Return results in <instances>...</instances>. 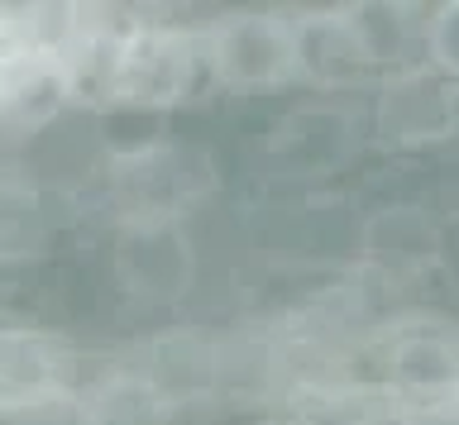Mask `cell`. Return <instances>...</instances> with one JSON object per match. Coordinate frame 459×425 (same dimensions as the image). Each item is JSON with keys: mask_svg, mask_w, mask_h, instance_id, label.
Here are the masks:
<instances>
[{"mask_svg": "<svg viewBox=\"0 0 459 425\" xmlns=\"http://www.w3.org/2000/svg\"><path fill=\"white\" fill-rule=\"evenodd\" d=\"M211 91L206 67V24H163L134 15L115 44L106 72L96 81L91 106L100 110H143V115H168L186 106L192 96Z\"/></svg>", "mask_w": 459, "mask_h": 425, "instance_id": "6da1fadb", "label": "cell"}, {"mask_svg": "<svg viewBox=\"0 0 459 425\" xmlns=\"http://www.w3.org/2000/svg\"><path fill=\"white\" fill-rule=\"evenodd\" d=\"M206 67L215 91L268 96L301 81V34L292 10H230L206 24Z\"/></svg>", "mask_w": 459, "mask_h": 425, "instance_id": "7a4b0ae2", "label": "cell"}, {"mask_svg": "<svg viewBox=\"0 0 459 425\" xmlns=\"http://www.w3.org/2000/svg\"><path fill=\"white\" fill-rule=\"evenodd\" d=\"M368 139L393 153H426L459 139V81L430 72L426 63L373 81L364 106Z\"/></svg>", "mask_w": 459, "mask_h": 425, "instance_id": "3957f363", "label": "cell"}, {"mask_svg": "<svg viewBox=\"0 0 459 425\" xmlns=\"http://www.w3.org/2000/svg\"><path fill=\"white\" fill-rule=\"evenodd\" d=\"M110 277L139 306H172L196 282V244L182 216H115Z\"/></svg>", "mask_w": 459, "mask_h": 425, "instance_id": "277c9868", "label": "cell"}, {"mask_svg": "<svg viewBox=\"0 0 459 425\" xmlns=\"http://www.w3.org/2000/svg\"><path fill=\"white\" fill-rule=\"evenodd\" d=\"M368 139V120L340 101L297 106L268 130L264 158L287 182H325L340 167L354 163V153Z\"/></svg>", "mask_w": 459, "mask_h": 425, "instance_id": "5b68a950", "label": "cell"}, {"mask_svg": "<svg viewBox=\"0 0 459 425\" xmlns=\"http://www.w3.org/2000/svg\"><path fill=\"white\" fill-rule=\"evenodd\" d=\"M378 387L402 406L440 402L459 387V330L402 320L378 335Z\"/></svg>", "mask_w": 459, "mask_h": 425, "instance_id": "8992f818", "label": "cell"}, {"mask_svg": "<svg viewBox=\"0 0 459 425\" xmlns=\"http://www.w3.org/2000/svg\"><path fill=\"white\" fill-rule=\"evenodd\" d=\"M211 187V167L201 153H186L178 139H158L149 149L110 158V191L120 216H182Z\"/></svg>", "mask_w": 459, "mask_h": 425, "instance_id": "52a82bcc", "label": "cell"}, {"mask_svg": "<svg viewBox=\"0 0 459 425\" xmlns=\"http://www.w3.org/2000/svg\"><path fill=\"white\" fill-rule=\"evenodd\" d=\"M72 349L39 325H5L0 330V416H39L67 406L77 396L72 382Z\"/></svg>", "mask_w": 459, "mask_h": 425, "instance_id": "ba28073f", "label": "cell"}, {"mask_svg": "<svg viewBox=\"0 0 459 425\" xmlns=\"http://www.w3.org/2000/svg\"><path fill=\"white\" fill-rule=\"evenodd\" d=\"M178 411L182 406L172 402V392L143 363L106 368L72 396L77 425H172Z\"/></svg>", "mask_w": 459, "mask_h": 425, "instance_id": "9c48e42d", "label": "cell"}, {"mask_svg": "<svg viewBox=\"0 0 459 425\" xmlns=\"http://www.w3.org/2000/svg\"><path fill=\"white\" fill-rule=\"evenodd\" d=\"M340 10H344V30L354 38L359 63H364V72L373 81L421 63L426 10L397 5V0H354V5H340Z\"/></svg>", "mask_w": 459, "mask_h": 425, "instance_id": "30bf717a", "label": "cell"}, {"mask_svg": "<svg viewBox=\"0 0 459 425\" xmlns=\"http://www.w3.org/2000/svg\"><path fill=\"white\" fill-rule=\"evenodd\" d=\"M364 253L383 268L421 273L440 259V225L421 206H387L364 220Z\"/></svg>", "mask_w": 459, "mask_h": 425, "instance_id": "8fae6325", "label": "cell"}, {"mask_svg": "<svg viewBox=\"0 0 459 425\" xmlns=\"http://www.w3.org/2000/svg\"><path fill=\"white\" fill-rule=\"evenodd\" d=\"M421 63L430 67V72L459 81V0H440V5L426 10Z\"/></svg>", "mask_w": 459, "mask_h": 425, "instance_id": "7c38bea8", "label": "cell"}]
</instances>
